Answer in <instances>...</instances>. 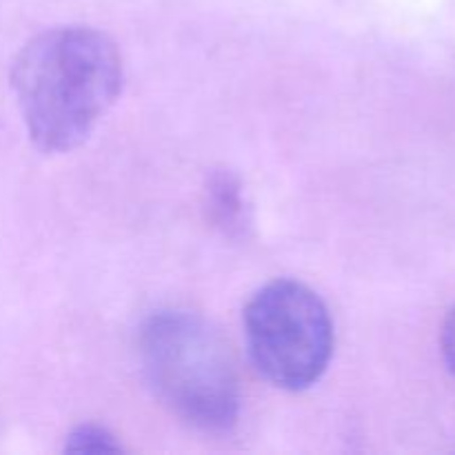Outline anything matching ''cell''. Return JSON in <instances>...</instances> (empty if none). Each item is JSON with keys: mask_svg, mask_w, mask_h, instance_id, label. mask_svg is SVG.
I'll use <instances>...</instances> for the list:
<instances>
[{"mask_svg": "<svg viewBox=\"0 0 455 455\" xmlns=\"http://www.w3.org/2000/svg\"><path fill=\"white\" fill-rule=\"evenodd\" d=\"M12 87L36 147L60 154L87 140L114 105L123 87V60L100 31L60 27L22 47Z\"/></svg>", "mask_w": 455, "mask_h": 455, "instance_id": "obj_1", "label": "cell"}, {"mask_svg": "<svg viewBox=\"0 0 455 455\" xmlns=\"http://www.w3.org/2000/svg\"><path fill=\"white\" fill-rule=\"evenodd\" d=\"M140 354L149 382L173 413L207 431L238 418L240 389L229 347L200 315L164 311L145 324Z\"/></svg>", "mask_w": 455, "mask_h": 455, "instance_id": "obj_2", "label": "cell"}, {"mask_svg": "<svg viewBox=\"0 0 455 455\" xmlns=\"http://www.w3.org/2000/svg\"><path fill=\"white\" fill-rule=\"evenodd\" d=\"M244 338L258 371L280 389L320 380L333 351V323L315 291L296 280L262 287L244 309Z\"/></svg>", "mask_w": 455, "mask_h": 455, "instance_id": "obj_3", "label": "cell"}, {"mask_svg": "<svg viewBox=\"0 0 455 455\" xmlns=\"http://www.w3.org/2000/svg\"><path fill=\"white\" fill-rule=\"evenodd\" d=\"M209 213L225 231L243 229L244 200L238 178L229 172L213 173L207 187Z\"/></svg>", "mask_w": 455, "mask_h": 455, "instance_id": "obj_4", "label": "cell"}, {"mask_svg": "<svg viewBox=\"0 0 455 455\" xmlns=\"http://www.w3.org/2000/svg\"><path fill=\"white\" fill-rule=\"evenodd\" d=\"M65 449L71 453H107L120 451V444L102 427L83 425L67 438Z\"/></svg>", "mask_w": 455, "mask_h": 455, "instance_id": "obj_5", "label": "cell"}, {"mask_svg": "<svg viewBox=\"0 0 455 455\" xmlns=\"http://www.w3.org/2000/svg\"><path fill=\"white\" fill-rule=\"evenodd\" d=\"M440 342H443V355L444 363H447L449 371L455 376V309L449 311L447 320L443 324V336H440Z\"/></svg>", "mask_w": 455, "mask_h": 455, "instance_id": "obj_6", "label": "cell"}]
</instances>
